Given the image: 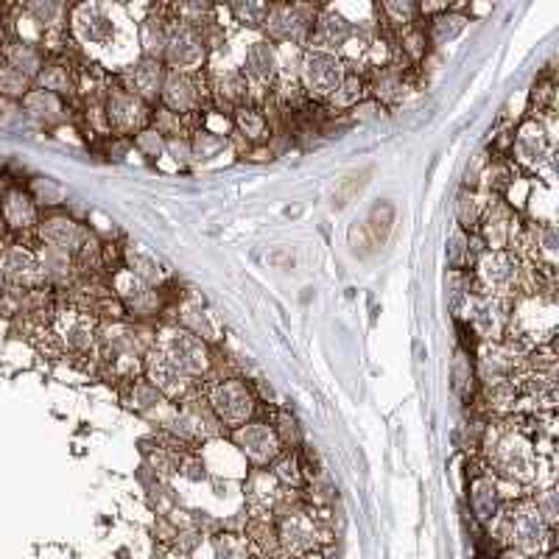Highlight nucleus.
I'll use <instances>...</instances> for the list:
<instances>
[{
	"label": "nucleus",
	"instance_id": "1",
	"mask_svg": "<svg viewBox=\"0 0 559 559\" xmlns=\"http://www.w3.org/2000/svg\"><path fill=\"white\" fill-rule=\"evenodd\" d=\"M492 534L498 543L515 548L523 557L537 559L554 551V529L540 515L534 501H518V504L506 506L504 512H498Z\"/></svg>",
	"mask_w": 559,
	"mask_h": 559
},
{
	"label": "nucleus",
	"instance_id": "2",
	"mask_svg": "<svg viewBox=\"0 0 559 559\" xmlns=\"http://www.w3.org/2000/svg\"><path fill=\"white\" fill-rule=\"evenodd\" d=\"M154 350H160V353H163L179 372H185L191 381L207 383L213 378V367H216L213 350H210L207 341L193 336L191 330L179 328V325H165V328H160V333H157Z\"/></svg>",
	"mask_w": 559,
	"mask_h": 559
},
{
	"label": "nucleus",
	"instance_id": "3",
	"mask_svg": "<svg viewBox=\"0 0 559 559\" xmlns=\"http://www.w3.org/2000/svg\"><path fill=\"white\" fill-rule=\"evenodd\" d=\"M523 272L526 260L515 249H484L473 263V291L512 300L523 288Z\"/></svg>",
	"mask_w": 559,
	"mask_h": 559
},
{
	"label": "nucleus",
	"instance_id": "4",
	"mask_svg": "<svg viewBox=\"0 0 559 559\" xmlns=\"http://www.w3.org/2000/svg\"><path fill=\"white\" fill-rule=\"evenodd\" d=\"M490 473L512 484H529L537 476V453L520 431H495L487 442Z\"/></svg>",
	"mask_w": 559,
	"mask_h": 559
},
{
	"label": "nucleus",
	"instance_id": "5",
	"mask_svg": "<svg viewBox=\"0 0 559 559\" xmlns=\"http://www.w3.org/2000/svg\"><path fill=\"white\" fill-rule=\"evenodd\" d=\"M207 406L213 409L221 428H241L249 420H255L258 411V397L252 392V386L241 378H210L202 389Z\"/></svg>",
	"mask_w": 559,
	"mask_h": 559
},
{
	"label": "nucleus",
	"instance_id": "6",
	"mask_svg": "<svg viewBox=\"0 0 559 559\" xmlns=\"http://www.w3.org/2000/svg\"><path fill=\"white\" fill-rule=\"evenodd\" d=\"M347 62L339 54H328V51H316V48H305L300 59V82L302 93L314 104H328L330 98L339 93V87L347 79Z\"/></svg>",
	"mask_w": 559,
	"mask_h": 559
},
{
	"label": "nucleus",
	"instance_id": "7",
	"mask_svg": "<svg viewBox=\"0 0 559 559\" xmlns=\"http://www.w3.org/2000/svg\"><path fill=\"white\" fill-rule=\"evenodd\" d=\"M319 9L316 6H302V3H280L269 9L266 17V40L274 42L277 48H308L314 23Z\"/></svg>",
	"mask_w": 559,
	"mask_h": 559
},
{
	"label": "nucleus",
	"instance_id": "8",
	"mask_svg": "<svg viewBox=\"0 0 559 559\" xmlns=\"http://www.w3.org/2000/svg\"><path fill=\"white\" fill-rule=\"evenodd\" d=\"M104 115H107V129L110 135L135 137L137 132L149 129L151 104L143 98L126 93L121 84H112L104 90Z\"/></svg>",
	"mask_w": 559,
	"mask_h": 559
},
{
	"label": "nucleus",
	"instance_id": "9",
	"mask_svg": "<svg viewBox=\"0 0 559 559\" xmlns=\"http://www.w3.org/2000/svg\"><path fill=\"white\" fill-rule=\"evenodd\" d=\"M207 51L202 31L182 26L168 17V40H165L163 65L174 73H202L207 65Z\"/></svg>",
	"mask_w": 559,
	"mask_h": 559
},
{
	"label": "nucleus",
	"instance_id": "10",
	"mask_svg": "<svg viewBox=\"0 0 559 559\" xmlns=\"http://www.w3.org/2000/svg\"><path fill=\"white\" fill-rule=\"evenodd\" d=\"M241 73L252 87V104L263 107L266 104V93H272L274 84L280 79V48L269 40H252L244 48V59H241Z\"/></svg>",
	"mask_w": 559,
	"mask_h": 559
},
{
	"label": "nucleus",
	"instance_id": "11",
	"mask_svg": "<svg viewBox=\"0 0 559 559\" xmlns=\"http://www.w3.org/2000/svg\"><path fill=\"white\" fill-rule=\"evenodd\" d=\"M210 101L207 79L202 73H174L168 70L160 93V107L174 112L179 118H191L199 110H205Z\"/></svg>",
	"mask_w": 559,
	"mask_h": 559
},
{
	"label": "nucleus",
	"instance_id": "12",
	"mask_svg": "<svg viewBox=\"0 0 559 559\" xmlns=\"http://www.w3.org/2000/svg\"><path fill=\"white\" fill-rule=\"evenodd\" d=\"M54 339L59 341V350L70 358H84V355H98V322L96 316L73 308L70 314H56Z\"/></svg>",
	"mask_w": 559,
	"mask_h": 559
},
{
	"label": "nucleus",
	"instance_id": "13",
	"mask_svg": "<svg viewBox=\"0 0 559 559\" xmlns=\"http://www.w3.org/2000/svg\"><path fill=\"white\" fill-rule=\"evenodd\" d=\"M110 288H115L112 297L121 302L123 311L132 314L135 319H151V316H157L160 305H163L157 288L149 286V283H143L137 274H132L129 269H123V266L112 272Z\"/></svg>",
	"mask_w": 559,
	"mask_h": 559
},
{
	"label": "nucleus",
	"instance_id": "14",
	"mask_svg": "<svg viewBox=\"0 0 559 559\" xmlns=\"http://www.w3.org/2000/svg\"><path fill=\"white\" fill-rule=\"evenodd\" d=\"M68 17L70 34H73V40L82 42V48H107L115 40L118 23L104 6H96V3L73 6Z\"/></svg>",
	"mask_w": 559,
	"mask_h": 559
},
{
	"label": "nucleus",
	"instance_id": "15",
	"mask_svg": "<svg viewBox=\"0 0 559 559\" xmlns=\"http://www.w3.org/2000/svg\"><path fill=\"white\" fill-rule=\"evenodd\" d=\"M232 442L255 467H272L274 459L286 450L274 431V425L263 423V420H249L241 428H235Z\"/></svg>",
	"mask_w": 559,
	"mask_h": 559
},
{
	"label": "nucleus",
	"instance_id": "16",
	"mask_svg": "<svg viewBox=\"0 0 559 559\" xmlns=\"http://www.w3.org/2000/svg\"><path fill=\"white\" fill-rule=\"evenodd\" d=\"M143 375L146 381L168 400V403H182L185 397L199 392V383L191 381L185 372H179L160 350H151L143 355Z\"/></svg>",
	"mask_w": 559,
	"mask_h": 559
},
{
	"label": "nucleus",
	"instance_id": "17",
	"mask_svg": "<svg viewBox=\"0 0 559 559\" xmlns=\"http://www.w3.org/2000/svg\"><path fill=\"white\" fill-rule=\"evenodd\" d=\"M0 266H3V280L12 291H34V288H48L42 277L37 249H28L23 244H6L0 249Z\"/></svg>",
	"mask_w": 559,
	"mask_h": 559
},
{
	"label": "nucleus",
	"instance_id": "18",
	"mask_svg": "<svg viewBox=\"0 0 559 559\" xmlns=\"http://www.w3.org/2000/svg\"><path fill=\"white\" fill-rule=\"evenodd\" d=\"M512 160L529 171H537L540 165L551 160V140H548L546 126L540 118H529L518 126L512 137Z\"/></svg>",
	"mask_w": 559,
	"mask_h": 559
},
{
	"label": "nucleus",
	"instance_id": "19",
	"mask_svg": "<svg viewBox=\"0 0 559 559\" xmlns=\"http://www.w3.org/2000/svg\"><path fill=\"white\" fill-rule=\"evenodd\" d=\"M207 90H210V101L216 104L219 112H235L252 104V87L238 68L213 70L207 76Z\"/></svg>",
	"mask_w": 559,
	"mask_h": 559
},
{
	"label": "nucleus",
	"instance_id": "20",
	"mask_svg": "<svg viewBox=\"0 0 559 559\" xmlns=\"http://www.w3.org/2000/svg\"><path fill=\"white\" fill-rule=\"evenodd\" d=\"M165 76H168V68H165L163 62L140 56L137 62H132V65H126L121 70V87L126 93L143 98L146 104H154V101H160Z\"/></svg>",
	"mask_w": 559,
	"mask_h": 559
},
{
	"label": "nucleus",
	"instance_id": "21",
	"mask_svg": "<svg viewBox=\"0 0 559 559\" xmlns=\"http://www.w3.org/2000/svg\"><path fill=\"white\" fill-rule=\"evenodd\" d=\"M286 487L274 478V473L269 467H255L244 484V498L246 509H249V518L255 515H269L274 512L280 501L286 498Z\"/></svg>",
	"mask_w": 559,
	"mask_h": 559
},
{
	"label": "nucleus",
	"instance_id": "22",
	"mask_svg": "<svg viewBox=\"0 0 559 559\" xmlns=\"http://www.w3.org/2000/svg\"><path fill=\"white\" fill-rule=\"evenodd\" d=\"M355 37L353 23L336 9H319L314 23V34H311V45L316 51H328V54H339L344 51L350 40Z\"/></svg>",
	"mask_w": 559,
	"mask_h": 559
},
{
	"label": "nucleus",
	"instance_id": "23",
	"mask_svg": "<svg viewBox=\"0 0 559 559\" xmlns=\"http://www.w3.org/2000/svg\"><path fill=\"white\" fill-rule=\"evenodd\" d=\"M0 219L6 224V230L12 232L37 230L40 213H37L31 193L23 191V188H6L3 199H0Z\"/></svg>",
	"mask_w": 559,
	"mask_h": 559
},
{
	"label": "nucleus",
	"instance_id": "24",
	"mask_svg": "<svg viewBox=\"0 0 559 559\" xmlns=\"http://www.w3.org/2000/svg\"><path fill=\"white\" fill-rule=\"evenodd\" d=\"M37 241L42 246H56V249H65V252H73L82 246V241L87 238V232L82 224L70 216H48L37 224Z\"/></svg>",
	"mask_w": 559,
	"mask_h": 559
},
{
	"label": "nucleus",
	"instance_id": "25",
	"mask_svg": "<svg viewBox=\"0 0 559 559\" xmlns=\"http://www.w3.org/2000/svg\"><path fill=\"white\" fill-rule=\"evenodd\" d=\"M34 87L48 90V93H54L59 98H70L79 90V68H73L68 59H62V56H51V59H45V65L37 73Z\"/></svg>",
	"mask_w": 559,
	"mask_h": 559
},
{
	"label": "nucleus",
	"instance_id": "26",
	"mask_svg": "<svg viewBox=\"0 0 559 559\" xmlns=\"http://www.w3.org/2000/svg\"><path fill=\"white\" fill-rule=\"evenodd\" d=\"M0 59L12 68L23 70L26 76L37 79V73L45 65V51L42 45H37L34 40H23V37H12L0 45Z\"/></svg>",
	"mask_w": 559,
	"mask_h": 559
},
{
	"label": "nucleus",
	"instance_id": "27",
	"mask_svg": "<svg viewBox=\"0 0 559 559\" xmlns=\"http://www.w3.org/2000/svg\"><path fill=\"white\" fill-rule=\"evenodd\" d=\"M470 506H473V515L481 523H492L495 515L501 512V481L484 473L470 484Z\"/></svg>",
	"mask_w": 559,
	"mask_h": 559
},
{
	"label": "nucleus",
	"instance_id": "28",
	"mask_svg": "<svg viewBox=\"0 0 559 559\" xmlns=\"http://www.w3.org/2000/svg\"><path fill=\"white\" fill-rule=\"evenodd\" d=\"M23 110L31 121L42 123V126H56V123L68 121V107L65 101L48 90L34 87L26 98H23Z\"/></svg>",
	"mask_w": 559,
	"mask_h": 559
},
{
	"label": "nucleus",
	"instance_id": "29",
	"mask_svg": "<svg viewBox=\"0 0 559 559\" xmlns=\"http://www.w3.org/2000/svg\"><path fill=\"white\" fill-rule=\"evenodd\" d=\"M232 129H235V135L244 137L246 146H263L272 137L269 118L258 104H246L241 110L232 112Z\"/></svg>",
	"mask_w": 559,
	"mask_h": 559
},
{
	"label": "nucleus",
	"instance_id": "30",
	"mask_svg": "<svg viewBox=\"0 0 559 559\" xmlns=\"http://www.w3.org/2000/svg\"><path fill=\"white\" fill-rule=\"evenodd\" d=\"M177 314L179 328L191 330L193 336H199V339L207 341V344L219 341V325L213 322V316L207 314V308L196 300V297H188V300L179 302Z\"/></svg>",
	"mask_w": 559,
	"mask_h": 559
},
{
	"label": "nucleus",
	"instance_id": "31",
	"mask_svg": "<svg viewBox=\"0 0 559 559\" xmlns=\"http://www.w3.org/2000/svg\"><path fill=\"white\" fill-rule=\"evenodd\" d=\"M70 9L68 6H62V3H51V0H37V3H26L23 6V17H26V23L31 26L40 28V42L45 34H51V31H62L65 28V14Z\"/></svg>",
	"mask_w": 559,
	"mask_h": 559
},
{
	"label": "nucleus",
	"instance_id": "32",
	"mask_svg": "<svg viewBox=\"0 0 559 559\" xmlns=\"http://www.w3.org/2000/svg\"><path fill=\"white\" fill-rule=\"evenodd\" d=\"M123 269L137 274V277H140L143 283H149V286H160L165 277L160 260L154 258L151 252H146V249H140V246H126V249H123Z\"/></svg>",
	"mask_w": 559,
	"mask_h": 559
},
{
	"label": "nucleus",
	"instance_id": "33",
	"mask_svg": "<svg viewBox=\"0 0 559 559\" xmlns=\"http://www.w3.org/2000/svg\"><path fill=\"white\" fill-rule=\"evenodd\" d=\"M165 40H168V17H163V14L157 12L149 14V17L140 23V48H143V56L163 62Z\"/></svg>",
	"mask_w": 559,
	"mask_h": 559
},
{
	"label": "nucleus",
	"instance_id": "34",
	"mask_svg": "<svg viewBox=\"0 0 559 559\" xmlns=\"http://www.w3.org/2000/svg\"><path fill=\"white\" fill-rule=\"evenodd\" d=\"M467 14L456 12V9H445V12H439L434 20H431V26L425 31V37L431 45H448L453 42L456 37H462V31L467 28Z\"/></svg>",
	"mask_w": 559,
	"mask_h": 559
},
{
	"label": "nucleus",
	"instance_id": "35",
	"mask_svg": "<svg viewBox=\"0 0 559 559\" xmlns=\"http://www.w3.org/2000/svg\"><path fill=\"white\" fill-rule=\"evenodd\" d=\"M31 90H34V79L0 59V98L3 101H23Z\"/></svg>",
	"mask_w": 559,
	"mask_h": 559
},
{
	"label": "nucleus",
	"instance_id": "36",
	"mask_svg": "<svg viewBox=\"0 0 559 559\" xmlns=\"http://www.w3.org/2000/svg\"><path fill=\"white\" fill-rule=\"evenodd\" d=\"M484 210H487V199H481L473 188L467 191L464 188L459 193V202H456V219L462 230H478V224L484 219Z\"/></svg>",
	"mask_w": 559,
	"mask_h": 559
},
{
	"label": "nucleus",
	"instance_id": "37",
	"mask_svg": "<svg viewBox=\"0 0 559 559\" xmlns=\"http://www.w3.org/2000/svg\"><path fill=\"white\" fill-rule=\"evenodd\" d=\"M274 478L286 487V490H300L302 481H305V470H302V462L294 456V453H280L272 464Z\"/></svg>",
	"mask_w": 559,
	"mask_h": 559
},
{
	"label": "nucleus",
	"instance_id": "38",
	"mask_svg": "<svg viewBox=\"0 0 559 559\" xmlns=\"http://www.w3.org/2000/svg\"><path fill=\"white\" fill-rule=\"evenodd\" d=\"M378 12L383 14V23L395 31H406V28L417 26L420 17V6L417 3H383Z\"/></svg>",
	"mask_w": 559,
	"mask_h": 559
},
{
	"label": "nucleus",
	"instance_id": "39",
	"mask_svg": "<svg viewBox=\"0 0 559 559\" xmlns=\"http://www.w3.org/2000/svg\"><path fill=\"white\" fill-rule=\"evenodd\" d=\"M269 3H235L230 6V14L235 17V23L244 28H263L266 26V17H269Z\"/></svg>",
	"mask_w": 559,
	"mask_h": 559
},
{
	"label": "nucleus",
	"instance_id": "40",
	"mask_svg": "<svg viewBox=\"0 0 559 559\" xmlns=\"http://www.w3.org/2000/svg\"><path fill=\"white\" fill-rule=\"evenodd\" d=\"M448 263L453 272H462V266H473V255H470V235L462 230V227H456V230L450 232L448 238Z\"/></svg>",
	"mask_w": 559,
	"mask_h": 559
},
{
	"label": "nucleus",
	"instance_id": "41",
	"mask_svg": "<svg viewBox=\"0 0 559 559\" xmlns=\"http://www.w3.org/2000/svg\"><path fill=\"white\" fill-rule=\"evenodd\" d=\"M224 146H227V137L213 135V132H207V129H196L191 137L193 160H210V157H216Z\"/></svg>",
	"mask_w": 559,
	"mask_h": 559
},
{
	"label": "nucleus",
	"instance_id": "42",
	"mask_svg": "<svg viewBox=\"0 0 559 559\" xmlns=\"http://www.w3.org/2000/svg\"><path fill=\"white\" fill-rule=\"evenodd\" d=\"M132 149L140 154V157H149V160H160L165 154V137L154 129H143L132 137Z\"/></svg>",
	"mask_w": 559,
	"mask_h": 559
},
{
	"label": "nucleus",
	"instance_id": "43",
	"mask_svg": "<svg viewBox=\"0 0 559 559\" xmlns=\"http://www.w3.org/2000/svg\"><path fill=\"white\" fill-rule=\"evenodd\" d=\"M216 559H252L246 537H241V534H221L216 540Z\"/></svg>",
	"mask_w": 559,
	"mask_h": 559
},
{
	"label": "nucleus",
	"instance_id": "44",
	"mask_svg": "<svg viewBox=\"0 0 559 559\" xmlns=\"http://www.w3.org/2000/svg\"><path fill=\"white\" fill-rule=\"evenodd\" d=\"M272 425L274 431H277V437H280V442H283V448H294V445H300V425H297V420H294V414L280 411Z\"/></svg>",
	"mask_w": 559,
	"mask_h": 559
},
{
	"label": "nucleus",
	"instance_id": "45",
	"mask_svg": "<svg viewBox=\"0 0 559 559\" xmlns=\"http://www.w3.org/2000/svg\"><path fill=\"white\" fill-rule=\"evenodd\" d=\"M383 115H386V107L378 104L375 98H369V96L364 98V101H358L353 110H350V118H353V121H361V123L378 121V118H383Z\"/></svg>",
	"mask_w": 559,
	"mask_h": 559
},
{
	"label": "nucleus",
	"instance_id": "46",
	"mask_svg": "<svg viewBox=\"0 0 559 559\" xmlns=\"http://www.w3.org/2000/svg\"><path fill=\"white\" fill-rule=\"evenodd\" d=\"M165 151H168V154L174 157V163H177V165H188L193 160L191 137H188V135L168 137V140H165Z\"/></svg>",
	"mask_w": 559,
	"mask_h": 559
},
{
	"label": "nucleus",
	"instance_id": "47",
	"mask_svg": "<svg viewBox=\"0 0 559 559\" xmlns=\"http://www.w3.org/2000/svg\"><path fill=\"white\" fill-rule=\"evenodd\" d=\"M534 504H537V509H540V515L546 518L548 526L554 529V523H557V490H554V487H548V490L543 492V495H540Z\"/></svg>",
	"mask_w": 559,
	"mask_h": 559
},
{
	"label": "nucleus",
	"instance_id": "48",
	"mask_svg": "<svg viewBox=\"0 0 559 559\" xmlns=\"http://www.w3.org/2000/svg\"><path fill=\"white\" fill-rule=\"evenodd\" d=\"M501 559H532V557H523V554L515 551V548H506L504 554H501Z\"/></svg>",
	"mask_w": 559,
	"mask_h": 559
},
{
	"label": "nucleus",
	"instance_id": "49",
	"mask_svg": "<svg viewBox=\"0 0 559 559\" xmlns=\"http://www.w3.org/2000/svg\"><path fill=\"white\" fill-rule=\"evenodd\" d=\"M6 291V280H3V266H0V294Z\"/></svg>",
	"mask_w": 559,
	"mask_h": 559
},
{
	"label": "nucleus",
	"instance_id": "50",
	"mask_svg": "<svg viewBox=\"0 0 559 559\" xmlns=\"http://www.w3.org/2000/svg\"><path fill=\"white\" fill-rule=\"evenodd\" d=\"M3 193H6V182L0 179V199H3Z\"/></svg>",
	"mask_w": 559,
	"mask_h": 559
},
{
	"label": "nucleus",
	"instance_id": "51",
	"mask_svg": "<svg viewBox=\"0 0 559 559\" xmlns=\"http://www.w3.org/2000/svg\"><path fill=\"white\" fill-rule=\"evenodd\" d=\"M3 232H6V224H3V219H0V241H3Z\"/></svg>",
	"mask_w": 559,
	"mask_h": 559
}]
</instances>
